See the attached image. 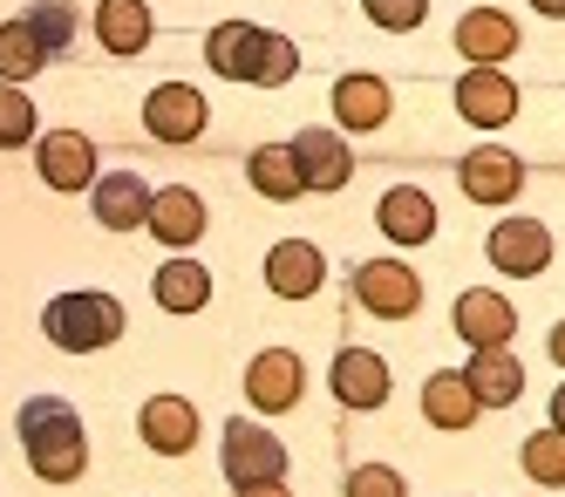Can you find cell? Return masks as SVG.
Returning <instances> with one entry per match:
<instances>
[{
	"mask_svg": "<svg viewBox=\"0 0 565 497\" xmlns=\"http://www.w3.org/2000/svg\"><path fill=\"white\" fill-rule=\"evenodd\" d=\"M21 450L42 484H75L89 470V436H83V416L62 402V395H34L21 402Z\"/></svg>",
	"mask_w": 565,
	"mask_h": 497,
	"instance_id": "1",
	"label": "cell"
},
{
	"mask_svg": "<svg viewBox=\"0 0 565 497\" xmlns=\"http://www.w3.org/2000/svg\"><path fill=\"white\" fill-rule=\"evenodd\" d=\"M205 62L232 82H259V89H279V82H294L300 68V49L287 34H266L253 21H218L205 34Z\"/></svg>",
	"mask_w": 565,
	"mask_h": 497,
	"instance_id": "2",
	"label": "cell"
},
{
	"mask_svg": "<svg viewBox=\"0 0 565 497\" xmlns=\"http://www.w3.org/2000/svg\"><path fill=\"white\" fill-rule=\"evenodd\" d=\"M42 335H49L62 355L109 348L116 335H124V307H116L109 294H62V300H49V314H42Z\"/></svg>",
	"mask_w": 565,
	"mask_h": 497,
	"instance_id": "3",
	"label": "cell"
},
{
	"mask_svg": "<svg viewBox=\"0 0 565 497\" xmlns=\"http://www.w3.org/2000/svg\"><path fill=\"white\" fill-rule=\"evenodd\" d=\"M354 300L382 314V320H409L423 307V279L409 266H395V260H361L354 266Z\"/></svg>",
	"mask_w": 565,
	"mask_h": 497,
	"instance_id": "4",
	"label": "cell"
},
{
	"mask_svg": "<svg viewBox=\"0 0 565 497\" xmlns=\"http://www.w3.org/2000/svg\"><path fill=\"white\" fill-rule=\"evenodd\" d=\"M225 477H232V490L238 484H273V477H287V443L279 436H266L259 423H225Z\"/></svg>",
	"mask_w": 565,
	"mask_h": 497,
	"instance_id": "5",
	"label": "cell"
},
{
	"mask_svg": "<svg viewBox=\"0 0 565 497\" xmlns=\"http://www.w3.org/2000/svg\"><path fill=\"white\" fill-rule=\"evenodd\" d=\"M491 266L498 273H511V279H532V273H545L552 266V232L539 225V219H504V225H491Z\"/></svg>",
	"mask_w": 565,
	"mask_h": 497,
	"instance_id": "6",
	"label": "cell"
},
{
	"mask_svg": "<svg viewBox=\"0 0 565 497\" xmlns=\"http://www.w3.org/2000/svg\"><path fill=\"white\" fill-rule=\"evenodd\" d=\"M205 96L191 89V82H164V89H150L143 103V123H150V137H164V144H191V137H205Z\"/></svg>",
	"mask_w": 565,
	"mask_h": 497,
	"instance_id": "7",
	"label": "cell"
},
{
	"mask_svg": "<svg viewBox=\"0 0 565 497\" xmlns=\"http://www.w3.org/2000/svg\"><path fill=\"white\" fill-rule=\"evenodd\" d=\"M457 116L477 123V130H504V123L518 116L511 75H504V68H470V75L457 82Z\"/></svg>",
	"mask_w": 565,
	"mask_h": 497,
	"instance_id": "8",
	"label": "cell"
},
{
	"mask_svg": "<svg viewBox=\"0 0 565 497\" xmlns=\"http://www.w3.org/2000/svg\"><path fill=\"white\" fill-rule=\"evenodd\" d=\"M287 150H294V171H300L307 191H341L354 178V157H348V144L334 130H300Z\"/></svg>",
	"mask_w": 565,
	"mask_h": 497,
	"instance_id": "9",
	"label": "cell"
},
{
	"mask_svg": "<svg viewBox=\"0 0 565 497\" xmlns=\"http://www.w3.org/2000/svg\"><path fill=\"white\" fill-rule=\"evenodd\" d=\"M300 382H307V368H300V355H287V348H266V355H253V368H246V395H253V409H266V416L294 409V402H300Z\"/></svg>",
	"mask_w": 565,
	"mask_h": 497,
	"instance_id": "10",
	"label": "cell"
},
{
	"mask_svg": "<svg viewBox=\"0 0 565 497\" xmlns=\"http://www.w3.org/2000/svg\"><path fill=\"white\" fill-rule=\"evenodd\" d=\"M320 273H328V260H320L313 239H279L273 253H266V286H273L279 300H307V294H320Z\"/></svg>",
	"mask_w": 565,
	"mask_h": 497,
	"instance_id": "11",
	"label": "cell"
},
{
	"mask_svg": "<svg viewBox=\"0 0 565 497\" xmlns=\"http://www.w3.org/2000/svg\"><path fill=\"white\" fill-rule=\"evenodd\" d=\"M457 49H463L470 68H498V62H511V49H518V21L498 14V8H470V14L457 21Z\"/></svg>",
	"mask_w": 565,
	"mask_h": 497,
	"instance_id": "12",
	"label": "cell"
},
{
	"mask_svg": "<svg viewBox=\"0 0 565 497\" xmlns=\"http://www.w3.org/2000/svg\"><path fill=\"white\" fill-rule=\"evenodd\" d=\"M457 335L470 348H504L518 335V314H511L504 294H491V286H470V294L457 300Z\"/></svg>",
	"mask_w": 565,
	"mask_h": 497,
	"instance_id": "13",
	"label": "cell"
},
{
	"mask_svg": "<svg viewBox=\"0 0 565 497\" xmlns=\"http://www.w3.org/2000/svg\"><path fill=\"white\" fill-rule=\"evenodd\" d=\"M137 430H143V443L157 450V457H184V450L198 443V409L184 395H150Z\"/></svg>",
	"mask_w": 565,
	"mask_h": 497,
	"instance_id": "14",
	"label": "cell"
},
{
	"mask_svg": "<svg viewBox=\"0 0 565 497\" xmlns=\"http://www.w3.org/2000/svg\"><path fill=\"white\" fill-rule=\"evenodd\" d=\"M143 225L164 239V245H191V239H205V198H198L191 184H171V191H150V212Z\"/></svg>",
	"mask_w": 565,
	"mask_h": 497,
	"instance_id": "15",
	"label": "cell"
},
{
	"mask_svg": "<svg viewBox=\"0 0 565 497\" xmlns=\"http://www.w3.org/2000/svg\"><path fill=\"white\" fill-rule=\"evenodd\" d=\"M375 225H382L395 245H429V239H436V204H429V191H416V184H395V191L375 204Z\"/></svg>",
	"mask_w": 565,
	"mask_h": 497,
	"instance_id": "16",
	"label": "cell"
},
{
	"mask_svg": "<svg viewBox=\"0 0 565 497\" xmlns=\"http://www.w3.org/2000/svg\"><path fill=\"white\" fill-rule=\"evenodd\" d=\"M42 178L55 191H89L96 184V144L83 130H55L42 137Z\"/></svg>",
	"mask_w": 565,
	"mask_h": 497,
	"instance_id": "17",
	"label": "cell"
},
{
	"mask_svg": "<svg viewBox=\"0 0 565 497\" xmlns=\"http://www.w3.org/2000/svg\"><path fill=\"white\" fill-rule=\"evenodd\" d=\"M334 395L348 409H382L388 402V361L369 348H341L334 355Z\"/></svg>",
	"mask_w": 565,
	"mask_h": 497,
	"instance_id": "18",
	"label": "cell"
},
{
	"mask_svg": "<svg viewBox=\"0 0 565 497\" xmlns=\"http://www.w3.org/2000/svg\"><path fill=\"white\" fill-rule=\"evenodd\" d=\"M518 184H524V163H518L511 150H470V157H463V191H470L477 204H511Z\"/></svg>",
	"mask_w": 565,
	"mask_h": 497,
	"instance_id": "19",
	"label": "cell"
},
{
	"mask_svg": "<svg viewBox=\"0 0 565 497\" xmlns=\"http://www.w3.org/2000/svg\"><path fill=\"white\" fill-rule=\"evenodd\" d=\"M143 212H150V184H143L137 171H109V178H96V225H109V232H137Z\"/></svg>",
	"mask_w": 565,
	"mask_h": 497,
	"instance_id": "20",
	"label": "cell"
},
{
	"mask_svg": "<svg viewBox=\"0 0 565 497\" xmlns=\"http://www.w3.org/2000/svg\"><path fill=\"white\" fill-rule=\"evenodd\" d=\"M150 8H143V0H103V8H96V41H103V49L109 55H143L150 49Z\"/></svg>",
	"mask_w": 565,
	"mask_h": 497,
	"instance_id": "21",
	"label": "cell"
},
{
	"mask_svg": "<svg viewBox=\"0 0 565 497\" xmlns=\"http://www.w3.org/2000/svg\"><path fill=\"white\" fill-rule=\"evenodd\" d=\"M477 409H483V402H477V389L457 376V368H443V376L423 382V416H429L436 430H470Z\"/></svg>",
	"mask_w": 565,
	"mask_h": 497,
	"instance_id": "22",
	"label": "cell"
},
{
	"mask_svg": "<svg viewBox=\"0 0 565 497\" xmlns=\"http://www.w3.org/2000/svg\"><path fill=\"white\" fill-rule=\"evenodd\" d=\"M463 382L477 389V402H483V409H511V402H518V389H524V368H518L504 348H477V361L463 368Z\"/></svg>",
	"mask_w": 565,
	"mask_h": 497,
	"instance_id": "23",
	"label": "cell"
},
{
	"mask_svg": "<svg viewBox=\"0 0 565 497\" xmlns=\"http://www.w3.org/2000/svg\"><path fill=\"white\" fill-rule=\"evenodd\" d=\"M334 116L348 123V130H382V123H388V82H375V75H341L334 82Z\"/></svg>",
	"mask_w": 565,
	"mask_h": 497,
	"instance_id": "24",
	"label": "cell"
},
{
	"mask_svg": "<svg viewBox=\"0 0 565 497\" xmlns=\"http://www.w3.org/2000/svg\"><path fill=\"white\" fill-rule=\"evenodd\" d=\"M205 300H212V273L198 260H171L164 273H157V307L164 314H198Z\"/></svg>",
	"mask_w": 565,
	"mask_h": 497,
	"instance_id": "25",
	"label": "cell"
},
{
	"mask_svg": "<svg viewBox=\"0 0 565 497\" xmlns=\"http://www.w3.org/2000/svg\"><path fill=\"white\" fill-rule=\"evenodd\" d=\"M246 178H253V191L259 198H273V204H287V198H300L307 184H300V171H294V150L287 144H259L253 150V163H246Z\"/></svg>",
	"mask_w": 565,
	"mask_h": 497,
	"instance_id": "26",
	"label": "cell"
},
{
	"mask_svg": "<svg viewBox=\"0 0 565 497\" xmlns=\"http://www.w3.org/2000/svg\"><path fill=\"white\" fill-rule=\"evenodd\" d=\"M49 49L34 41L28 21H0V82H28V75H42Z\"/></svg>",
	"mask_w": 565,
	"mask_h": 497,
	"instance_id": "27",
	"label": "cell"
},
{
	"mask_svg": "<svg viewBox=\"0 0 565 497\" xmlns=\"http://www.w3.org/2000/svg\"><path fill=\"white\" fill-rule=\"evenodd\" d=\"M524 470H532V484H552L565 490V430H539V436H524Z\"/></svg>",
	"mask_w": 565,
	"mask_h": 497,
	"instance_id": "28",
	"label": "cell"
},
{
	"mask_svg": "<svg viewBox=\"0 0 565 497\" xmlns=\"http://www.w3.org/2000/svg\"><path fill=\"white\" fill-rule=\"evenodd\" d=\"M28 28H34V41H42V49H49V62L68 49V41H75V8H68V0H42V8H34V14H21Z\"/></svg>",
	"mask_w": 565,
	"mask_h": 497,
	"instance_id": "29",
	"label": "cell"
},
{
	"mask_svg": "<svg viewBox=\"0 0 565 497\" xmlns=\"http://www.w3.org/2000/svg\"><path fill=\"white\" fill-rule=\"evenodd\" d=\"M34 137V103L14 89V82H0V150H14Z\"/></svg>",
	"mask_w": 565,
	"mask_h": 497,
	"instance_id": "30",
	"label": "cell"
},
{
	"mask_svg": "<svg viewBox=\"0 0 565 497\" xmlns=\"http://www.w3.org/2000/svg\"><path fill=\"white\" fill-rule=\"evenodd\" d=\"M361 8H369V21L375 28H388V34H409V28H423V0H361Z\"/></svg>",
	"mask_w": 565,
	"mask_h": 497,
	"instance_id": "31",
	"label": "cell"
},
{
	"mask_svg": "<svg viewBox=\"0 0 565 497\" xmlns=\"http://www.w3.org/2000/svg\"><path fill=\"white\" fill-rule=\"evenodd\" d=\"M348 497H409V484H402L388 464H361V470L348 477Z\"/></svg>",
	"mask_w": 565,
	"mask_h": 497,
	"instance_id": "32",
	"label": "cell"
},
{
	"mask_svg": "<svg viewBox=\"0 0 565 497\" xmlns=\"http://www.w3.org/2000/svg\"><path fill=\"white\" fill-rule=\"evenodd\" d=\"M238 497H287V484H279V477L273 484H238Z\"/></svg>",
	"mask_w": 565,
	"mask_h": 497,
	"instance_id": "33",
	"label": "cell"
},
{
	"mask_svg": "<svg viewBox=\"0 0 565 497\" xmlns=\"http://www.w3.org/2000/svg\"><path fill=\"white\" fill-rule=\"evenodd\" d=\"M552 430H565V389H552Z\"/></svg>",
	"mask_w": 565,
	"mask_h": 497,
	"instance_id": "34",
	"label": "cell"
},
{
	"mask_svg": "<svg viewBox=\"0 0 565 497\" xmlns=\"http://www.w3.org/2000/svg\"><path fill=\"white\" fill-rule=\"evenodd\" d=\"M539 14H552V21H565V0H532Z\"/></svg>",
	"mask_w": 565,
	"mask_h": 497,
	"instance_id": "35",
	"label": "cell"
},
{
	"mask_svg": "<svg viewBox=\"0 0 565 497\" xmlns=\"http://www.w3.org/2000/svg\"><path fill=\"white\" fill-rule=\"evenodd\" d=\"M552 361H565V320L552 327Z\"/></svg>",
	"mask_w": 565,
	"mask_h": 497,
	"instance_id": "36",
	"label": "cell"
}]
</instances>
